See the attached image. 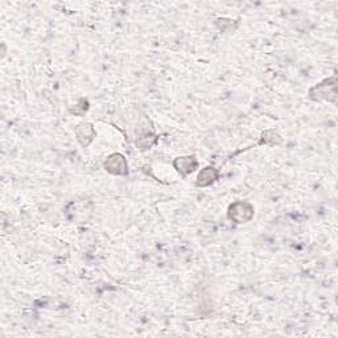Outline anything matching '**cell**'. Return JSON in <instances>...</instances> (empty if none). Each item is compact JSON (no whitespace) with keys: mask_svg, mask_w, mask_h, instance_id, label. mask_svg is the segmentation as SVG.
<instances>
[{"mask_svg":"<svg viewBox=\"0 0 338 338\" xmlns=\"http://www.w3.org/2000/svg\"><path fill=\"white\" fill-rule=\"evenodd\" d=\"M175 165L179 169L180 172L186 175V173H190L194 171V168L197 166V161L194 160V157H181V159H177L175 161Z\"/></svg>","mask_w":338,"mask_h":338,"instance_id":"3957f363","label":"cell"},{"mask_svg":"<svg viewBox=\"0 0 338 338\" xmlns=\"http://www.w3.org/2000/svg\"><path fill=\"white\" fill-rule=\"evenodd\" d=\"M254 214V209L250 203L237 202L231 205L229 210V217L238 223H244L251 220Z\"/></svg>","mask_w":338,"mask_h":338,"instance_id":"6da1fadb","label":"cell"},{"mask_svg":"<svg viewBox=\"0 0 338 338\" xmlns=\"http://www.w3.org/2000/svg\"><path fill=\"white\" fill-rule=\"evenodd\" d=\"M105 168L108 172L115 173V175H125L127 173V164L122 155H111L105 162Z\"/></svg>","mask_w":338,"mask_h":338,"instance_id":"7a4b0ae2","label":"cell"},{"mask_svg":"<svg viewBox=\"0 0 338 338\" xmlns=\"http://www.w3.org/2000/svg\"><path fill=\"white\" fill-rule=\"evenodd\" d=\"M217 176H218V172L216 171V168H212V166H209V168H205L202 172L200 173V176H198L197 185L198 186L209 185V184H212L214 180L217 179Z\"/></svg>","mask_w":338,"mask_h":338,"instance_id":"277c9868","label":"cell"}]
</instances>
